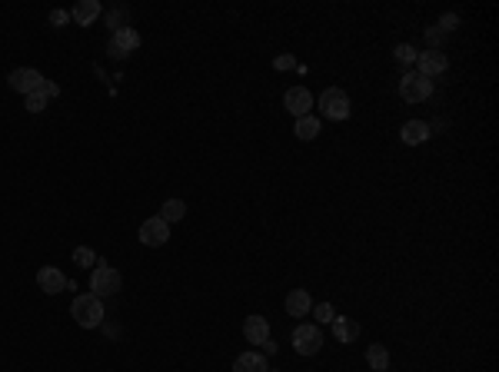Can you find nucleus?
<instances>
[{
    "label": "nucleus",
    "instance_id": "obj_6",
    "mask_svg": "<svg viewBox=\"0 0 499 372\" xmlns=\"http://www.w3.org/2000/svg\"><path fill=\"white\" fill-rule=\"evenodd\" d=\"M7 83H10V90H17V94H37L43 87V73L41 70H34V67H20V70H14L10 77H7Z\"/></svg>",
    "mask_w": 499,
    "mask_h": 372
},
{
    "label": "nucleus",
    "instance_id": "obj_3",
    "mask_svg": "<svg viewBox=\"0 0 499 372\" xmlns=\"http://www.w3.org/2000/svg\"><path fill=\"white\" fill-rule=\"evenodd\" d=\"M319 113H323L326 120H347V117H349V97H347V90H340V87H330V90H323V94H319Z\"/></svg>",
    "mask_w": 499,
    "mask_h": 372
},
{
    "label": "nucleus",
    "instance_id": "obj_10",
    "mask_svg": "<svg viewBox=\"0 0 499 372\" xmlns=\"http://www.w3.org/2000/svg\"><path fill=\"white\" fill-rule=\"evenodd\" d=\"M416 73H423L426 80H430L433 73H443L449 67V60L443 57V50H423V54H416Z\"/></svg>",
    "mask_w": 499,
    "mask_h": 372
},
{
    "label": "nucleus",
    "instance_id": "obj_19",
    "mask_svg": "<svg viewBox=\"0 0 499 372\" xmlns=\"http://www.w3.org/2000/svg\"><path fill=\"white\" fill-rule=\"evenodd\" d=\"M183 216H187V203H183V200H166L164 209H160V220L164 223H177V220H183Z\"/></svg>",
    "mask_w": 499,
    "mask_h": 372
},
{
    "label": "nucleus",
    "instance_id": "obj_18",
    "mask_svg": "<svg viewBox=\"0 0 499 372\" xmlns=\"http://www.w3.org/2000/svg\"><path fill=\"white\" fill-rule=\"evenodd\" d=\"M366 362L373 366V372H386V369H389V352H386V345H370V349H366Z\"/></svg>",
    "mask_w": 499,
    "mask_h": 372
},
{
    "label": "nucleus",
    "instance_id": "obj_2",
    "mask_svg": "<svg viewBox=\"0 0 499 372\" xmlns=\"http://www.w3.org/2000/svg\"><path fill=\"white\" fill-rule=\"evenodd\" d=\"M120 286H124V276L117 273L113 266H107V262H100L97 269H94V276H90V292H94L97 299H103V296H117Z\"/></svg>",
    "mask_w": 499,
    "mask_h": 372
},
{
    "label": "nucleus",
    "instance_id": "obj_11",
    "mask_svg": "<svg viewBox=\"0 0 499 372\" xmlns=\"http://www.w3.org/2000/svg\"><path fill=\"white\" fill-rule=\"evenodd\" d=\"M37 286H41V292H60V290H67V276L60 273L57 266H43L41 273H37Z\"/></svg>",
    "mask_w": 499,
    "mask_h": 372
},
{
    "label": "nucleus",
    "instance_id": "obj_25",
    "mask_svg": "<svg viewBox=\"0 0 499 372\" xmlns=\"http://www.w3.org/2000/svg\"><path fill=\"white\" fill-rule=\"evenodd\" d=\"M107 20L113 24V34H117V30H124V27H126V24H124V20H126V10H113V14L107 17Z\"/></svg>",
    "mask_w": 499,
    "mask_h": 372
},
{
    "label": "nucleus",
    "instance_id": "obj_14",
    "mask_svg": "<svg viewBox=\"0 0 499 372\" xmlns=\"http://www.w3.org/2000/svg\"><path fill=\"white\" fill-rule=\"evenodd\" d=\"M100 10H103V7H100L97 0H80V3L70 10V17H73L80 27H90V24H94V20L100 17Z\"/></svg>",
    "mask_w": 499,
    "mask_h": 372
},
{
    "label": "nucleus",
    "instance_id": "obj_16",
    "mask_svg": "<svg viewBox=\"0 0 499 372\" xmlns=\"http://www.w3.org/2000/svg\"><path fill=\"white\" fill-rule=\"evenodd\" d=\"M310 309H313V303H310V292L306 290H293L290 296H287V313H290L293 319H303Z\"/></svg>",
    "mask_w": 499,
    "mask_h": 372
},
{
    "label": "nucleus",
    "instance_id": "obj_4",
    "mask_svg": "<svg viewBox=\"0 0 499 372\" xmlns=\"http://www.w3.org/2000/svg\"><path fill=\"white\" fill-rule=\"evenodd\" d=\"M319 345H323V332H319V326L303 322V326L293 329V349H296L300 356H313V352H319Z\"/></svg>",
    "mask_w": 499,
    "mask_h": 372
},
{
    "label": "nucleus",
    "instance_id": "obj_23",
    "mask_svg": "<svg viewBox=\"0 0 499 372\" xmlns=\"http://www.w3.org/2000/svg\"><path fill=\"white\" fill-rule=\"evenodd\" d=\"M396 60H403V64H416V50L410 47V43H400V47H396Z\"/></svg>",
    "mask_w": 499,
    "mask_h": 372
},
{
    "label": "nucleus",
    "instance_id": "obj_29",
    "mask_svg": "<svg viewBox=\"0 0 499 372\" xmlns=\"http://www.w3.org/2000/svg\"><path fill=\"white\" fill-rule=\"evenodd\" d=\"M456 24H459V20L453 14H446L443 20H440V27H443V30H456Z\"/></svg>",
    "mask_w": 499,
    "mask_h": 372
},
{
    "label": "nucleus",
    "instance_id": "obj_28",
    "mask_svg": "<svg viewBox=\"0 0 499 372\" xmlns=\"http://www.w3.org/2000/svg\"><path fill=\"white\" fill-rule=\"evenodd\" d=\"M67 20H70L67 10H54V14H50V24H57V27H64Z\"/></svg>",
    "mask_w": 499,
    "mask_h": 372
},
{
    "label": "nucleus",
    "instance_id": "obj_1",
    "mask_svg": "<svg viewBox=\"0 0 499 372\" xmlns=\"http://www.w3.org/2000/svg\"><path fill=\"white\" fill-rule=\"evenodd\" d=\"M70 313H73V319L80 322L83 329H97L100 322H103V303H100L94 292L77 296V299H73V306H70Z\"/></svg>",
    "mask_w": 499,
    "mask_h": 372
},
{
    "label": "nucleus",
    "instance_id": "obj_20",
    "mask_svg": "<svg viewBox=\"0 0 499 372\" xmlns=\"http://www.w3.org/2000/svg\"><path fill=\"white\" fill-rule=\"evenodd\" d=\"M293 133H296L300 140H317L319 137V120H317V117H300Z\"/></svg>",
    "mask_w": 499,
    "mask_h": 372
},
{
    "label": "nucleus",
    "instance_id": "obj_22",
    "mask_svg": "<svg viewBox=\"0 0 499 372\" xmlns=\"http://www.w3.org/2000/svg\"><path fill=\"white\" fill-rule=\"evenodd\" d=\"M24 107H27L30 113H41L43 107H47V97H43L41 90H37V94H27V97H24Z\"/></svg>",
    "mask_w": 499,
    "mask_h": 372
},
{
    "label": "nucleus",
    "instance_id": "obj_17",
    "mask_svg": "<svg viewBox=\"0 0 499 372\" xmlns=\"http://www.w3.org/2000/svg\"><path fill=\"white\" fill-rule=\"evenodd\" d=\"M233 372H266V359L260 352H240L233 362Z\"/></svg>",
    "mask_w": 499,
    "mask_h": 372
},
{
    "label": "nucleus",
    "instance_id": "obj_30",
    "mask_svg": "<svg viewBox=\"0 0 499 372\" xmlns=\"http://www.w3.org/2000/svg\"><path fill=\"white\" fill-rule=\"evenodd\" d=\"M266 372H277V369H266Z\"/></svg>",
    "mask_w": 499,
    "mask_h": 372
},
{
    "label": "nucleus",
    "instance_id": "obj_9",
    "mask_svg": "<svg viewBox=\"0 0 499 372\" xmlns=\"http://www.w3.org/2000/svg\"><path fill=\"white\" fill-rule=\"evenodd\" d=\"M283 107L300 120V117H310V107H313V94L306 90V87H293L287 90V97H283Z\"/></svg>",
    "mask_w": 499,
    "mask_h": 372
},
{
    "label": "nucleus",
    "instance_id": "obj_8",
    "mask_svg": "<svg viewBox=\"0 0 499 372\" xmlns=\"http://www.w3.org/2000/svg\"><path fill=\"white\" fill-rule=\"evenodd\" d=\"M166 239H170V223H164L160 216L140 223V243L143 246H164Z\"/></svg>",
    "mask_w": 499,
    "mask_h": 372
},
{
    "label": "nucleus",
    "instance_id": "obj_26",
    "mask_svg": "<svg viewBox=\"0 0 499 372\" xmlns=\"http://www.w3.org/2000/svg\"><path fill=\"white\" fill-rule=\"evenodd\" d=\"M41 94H43V97H47V100H54V97H57V94H60V87H57V83H50V80H43V87H41Z\"/></svg>",
    "mask_w": 499,
    "mask_h": 372
},
{
    "label": "nucleus",
    "instance_id": "obj_12",
    "mask_svg": "<svg viewBox=\"0 0 499 372\" xmlns=\"http://www.w3.org/2000/svg\"><path fill=\"white\" fill-rule=\"evenodd\" d=\"M243 336H247L249 345H263L266 339H270V322H266L263 316H249L247 322H243Z\"/></svg>",
    "mask_w": 499,
    "mask_h": 372
},
{
    "label": "nucleus",
    "instance_id": "obj_27",
    "mask_svg": "<svg viewBox=\"0 0 499 372\" xmlns=\"http://www.w3.org/2000/svg\"><path fill=\"white\" fill-rule=\"evenodd\" d=\"M273 67H277V70H290L293 67V57L290 54H280L277 60H273Z\"/></svg>",
    "mask_w": 499,
    "mask_h": 372
},
{
    "label": "nucleus",
    "instance_id": "obj_15",
    "mask_svg": "<svg viewBox=\"0 0 499 372\" xmlns=\"http://www.w3.org/2000/svg\"><path fill=\"white\" fill-rule=\"evenodd\" d=\"M333 336L340 343H353L360 336V322L356 319H347V316H333Z\"/></svg>",
    "mask_w": 499,
    "mask_h": 372
},
{
    "label": "nucleus",
    "instance_id": "obj_21",
    "mask_svg": "<svg viewBox=\"0 0 499 372\" xmlns=\"http://www.w3.org/2000/svg\"><path fill=\"white\" fill-rule=\"evenodd\" d=\"M73 262H77V266H94V262H97V253L87 246H77L73 249Z\"/></svg>",
    "mask_w": 499,
    "mask_h": 372
},
{
    "label": "nucleus",
    "instance_id": "obj_24",
    "mask_svg": "<svg viewBox=\"0 0 499 372\" xmlns=\"http://www.w3.org/2000/svg\"><path fill=\"white\" fill-rule=\"evenodd\" d=\"M313 316H317L319 322H333V316H336V313H333V306H330V303H319L317 309H313Z\"/></svg>",
    "mask_w": 499,
    "mask_h": 372
},
{
    "label": "nucleus",
    "instance_id": "obj_13",
    "mask_svg": "<svg viewBox=\"0 0 499 372\" xmlns=\"http://www.w3.org/2000/svg\"><path fill=\"white\" fill-rule=\"evenodd\" d=\"M426 137H430L426 120H410V124H403V130H400V140L406 143V147H419Z\"/></svg>",
    "mask_w": 499,
    "mask_h": 372
},
{
    "label": "nucleus",
    "instance_id": "obj_7",
    "mask_svg": "<svg viewBox=\"0 0 499 372\" xmlns=\"http://www.w3.org/2000/svg\"><path fill=\"white\" fill-rule=\"evenodd\" d=\"M137 47H140V34L133 27H124V30H117V34L110 37V43H107V54L117 57V60H124V57H130Z\"/></svg>",
    "mask_w": 499,
    "mask_h": 372
},
{
    "label": "nucleus",
    "instance_id": "obj_5",
    "mask_svg": "<svg viewBox=\"0 0 499 372\" xmlns=\"http://www.w3.org/2000/svg\"><path fill=\"white\" fill-rule=\"evenodd\" d=\"M433 94V83L423 77V73H406L400 80V97L406 103H423V100Z\"/></svg>",
    "mask_w": 499,
    "mask_h": 372
}]
</instances>
